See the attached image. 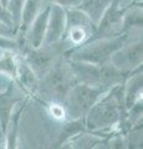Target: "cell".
Here are the masks:
<instances>
[{"mask_svg": "<svg viewBox=\"0 0 143 149\" xmlns=\"http://www.w3.org/2000/svg\"><path fill=\"white\" fill-rule=\"evenodd\" d=\"M126 114L123 83H119L110 88L85 114L84 122L86 130L108 137L113 128L124 119Z\"/></svg>", "mask_w": 143, "mask_h": 149, "instance_id": "6da1fadb", "label": "cell"}, {"mask_svg": "<svg viewBox=\"0 0 143 149\" xmlns=\"http://www.w3.org/2000/svg\"><path fill=\"white\" fill-rule=\"evenodd\" d=\"M77 83L68 58L63 54L56 63L39 81V87L34 98L43 104L49 102H63L68 91Z\"/></svg>", "mask_w": 143, "mask_h": 149, "instance_id": "7a4b0ae2", "label": "cell"}, {"mask_svg": "<svg viewBox=\"0 0 143 149\" xmlns=\"http://www.w3.org/2000/svg\"><path fill=\"white\" fill-rule=\"evenodd\" d=\"M68 61H70L72 71L75 73L76 81L78 83L101 87L105 90H110L113 86L123 83L130 74L121 72L111 63L100 66V65L75 61V60H68Z\"/></svg>", "mask_w": 143, "mask_h": 149, "instance_id": "3957f363", "label": "cell"}, {"mask_svg": "<svg viewBox=\"0 0 143 149\" xmlns=\"http://www.w3.org/2000/svg\"><path fill=\"white\" fill-rule=\"evenodd\" d=\"M128 39V34H124L111 37V39H95L90 40L86 44L68 50L65 52V56L68 60L75 61L89 62L93 65H106L110 63V58L112 54L123 45Z\"/></svg>", "mask_w": 143, "mask_h": 149, "instance_id": "277c9868", "label": "cell"}, {"mask_svg": "<svg viewBox=\"0 0 143 149\" xmlns=\"http://www.w3.org/2000/svg\"><path fill=\"white\" fill-rule=\"evenodd\" d=\"M66 26L60 45L63 51L72 50L86 44L95 34L96 25L78 8L65 9Z\"/></svg>", "mask_w": 143, "mask_h": 149, "instance_id": "5b68a950", "label": "cell"}, {"mask_svg": "<svg viewBox=\"0 0 143 149\" xmlns=\"http://www.w3.org/2000/svg\"><path fill=\"white\" fill-rule=\"evenodd\" d=\"M128 39L112 54L110 63L121 72L131 73L143 65V27L127 31Z\"/></svg>", "mask_w": 143, "mask_h": 149, "instance_id": "8992f818", "label": "cell"}, {"mask_svg": "<svg viewBox=\"0 0 143 149\" xmlns=\"http://www.w3.org/2000/svg\"><path fill=\"white\" fill-rule=\"evenodd\" d=\"M108 90L96 86L75 83L63 100L67 119L84 118L89 109L102 97Z\"/></svg>", "mask_w": 143, "mask_h": 149, "instance_id": "52a82bcc", "label": "cell"}, {"mask_svg": "<svg viewBox=\"0 0 143 149\" xmlns=\"http://www.w3.org/2000/svg\"><path fill=\"white\" fill-rule=\"evenodd\" d=\"M34 72L41 78L51 68L57 60L65 54L60 42L57 44H43L35 49H26L20 52Z\"/></svg>", "mask_w": 143, "mask_h": 149, "instance_id": "ba28073f", "label": "cell"}, {"mask_svg": "<svg viewBox=\"0 0 143 149\" xmlns=\"http://www.w3.org/2000/svg\"><path fill=\"white\" fill-rule=\"evenodd\" d=\"M130 6V5H128ZM127 6L121 5L118 0H113L108 9L105 11L102 17L96 25V30L93 36L90 40L95 39H111L123 34L122 27V17L123 13ZM89 40V41H90Z\"/></svg>", "mask_w": 143, "mask_h": 149, "instance_id": "9c48e42d", "label": "cell"}, {"mask_svg": "<svg viewBox=\"0 0 143 149\" xmlns=\"http://www.w3.org/2000/svg\"><path fill=\"white\" fill-rule=\"evenodd\" d=\"M14 82L24 91L30 98H34L39 87L40 78L34 72V70L30 67V65L26 62L19 51L16 52L15 58V72H14Z\"/></svg>", "mask_w": 143, "mask_h": 149, "instance_id": "30bf717a", "label": "cell"}, {"mask_svg": "<svg viewBox=\"0 0 143 149\" xmlns=\"http://www.w3.org/2000/svg\"><path fill=\"white\" fill-rule=\"evenodd\" d=\"M27 98H30V97L15 82L6 91L0 92V128H1L4 134H5L8 122L10 119V116L14 108H15V106L19 102Z\"/></svg>", "mask_w": 143, "mask_h": 149, "instance_id": "8fae6325", "label": "cell"}, {"mask_svg": "<svg viewBox=\"0 0 143 149\" xmlns=\"http://www.w3.org/2000/svg\"><path fill=\"white\" fill-rule=\"evenodd\" d=\"M66 26L65 9L50 4V11L47 17V26H46L45 44H57L61 41Z\"/></svg>", "mask_w": 143, "mask_h": 149, "instance_id": "7c38bea8", "label": "cell"}, {"mask_svg": "<svg viewBox=\"0 0 143 149\" xmlns=\"http://www.w3.org/2000/svg\"><path fill=\"white\" fill-rule=\"evenodd\" d=\"M143 93V71L142 67L135 70L127 76L126 81L123 82V96L124 104L128 109L136 102L142 100Z\"/></svg>", "mask_w": 143, "mask_h": 149, "instance_id": "4fadbf2b", "label": "cell"}, {"mask_svg": "<svg viewBox=\"0 0 143 149\" xmlns=\"http://www.w3.org/2000/svg\"><path fill=\"white\" fill-rule=\"evenodd\" d=\"M47 4L49 3L46 0H25V4L22 6V11H21L19 29H17V34H16L17 41L24 36V34L26 32L27 27L30 26V24L33 22V20L39 15L40 11Z\"/></svg>", "mask_w": 143, "mask_h": 149, "instance_id": "5bb4252c", "label": "cell"}, {"mask_svg": "<svg viewBox=\"0 0 143 149\" xmlns=\"http://www.w3.org/2000/svg\"><path fill=\"white\" fill-rule=\"evenodd\" d=\"M27 100H24L19 102L15 108H14L13 113L10 116V119L6 125V130H5V134H4V139H5V148H16V139H17V128H19V122H20V117H21V113L25 108V104L27 103Z\"/></svg>", "mask_w": 143, "mask_h": 149, "instance_id": "9a60e30c", "label": "cell"}, {"mask_svg": "<svg viewBox=\"0 0 143 149\" xmlns=\"http://www.w3.org/2000/svg\"><path fill=\"white\" fill-rule=\"evenodd\" d=\"M61 124V129L57 134V138L54 143V148H62L63 144L67 143L72 137L76 134L86 130L84 118H77V119H66L65 122L60 123Z\"/></svg>", "mask_w": 143, "mask_h": 149, "instance_id": "2e32d148", "label": "cell"}, {"mask_svg": "<svg viewBox=\"0 0 143 149\" xmlns=\"http://www.w3.org/2000/svg\"><path fill=\"white\" fill-rule=\"evenodd\" d=\"M106 137L100 136L97 133L84 130V132L76 134L67 143L63 144L62 148H72V149H97L98 146L105 141Z\"/></svg>", "mask_w": 143, "mask_h": 149, "instance_id": "e0dca14e", "label": "cell"}, {"mask_svg": "<svg viewBox=\"0 0 143 149\" xmlns=\"http://www.w3.org/2000/svg\"><path fill=\"white\" fill-rule=\"evenodd\" d=\"M112 1L113 0H81L77 8L84 11L95 25H97L100 19L102 17Z\"/></svg>", "mask_w": 143, "mask_h": 149, "instance_id": "ac0fdd59", "label": "cell"}, {"mask_svg": "<svg viewBox=\"0 0 143 149\" xmlns=\"http://www.w3.org/2000/svg\"><path fill=\"white\" fill-rule=\"evenodd\" d=\"M123 34L136 27H143V3L131 4L126 8L122 17Z\"/></svg>", "mask_w": 143, "mask_h": 149, "instance_id": "d6986e66", "label": "cell"}, {"mask_svg": "<svg viewBox=\"0 0 143 149\" xmlns=\"http://www.w3.org/2000/svg\"><path fill=\"white\" fill-rule=\"evenodd\" d=\"M142 120L137 122L135 125H132V127L128 129V132L124 134L127 148H141L142 147V141H143V136H142V132H143V129H142Z\"/></svg>", "mask_w": 143, "mask_h": 149, "instance_id": "ffe728a7", "label": "cell"}, {"mask_svg": "<svg viewBox=\"0 0 143 149\" xmlns=\"http://www.w3.org/2000/svg\"><path fill=\"white\" fill-rule=\"evenodd\" d=\"M45 108L47 112L49 117L54 119L57 123H62L67 119V114H66V108L63 106L62 102H49L45 103Z\"/></svg>", "mask_w": 143, "mask_h": 149, "instance_id": "44dd1931", "label": "cell"}, {"mask_svg": "<svg viewBox=\"0 0 143 149\" xmlns=\"http://www.w3.org/2000/svg\"><path fill=\"white\" fill-rule=\"evenodd\" d=\"M25 4V0H8L6 3V9L10 16L13 19L14 26L16 29H19V24H20V17H21V11H22V6Z\"/></svg>", "mask_w": 143, "mask_h": 149, "instance_id": "7402d4cb", "label": "cell"}, {"mask_svg": "<svg viewBox=\"0 0 143 149\" xmlns=\"http://www.w3.org/2000/svg\"><path fill=\"white\" fill-rule=\"evenodd\" d=\"M0 50H10V51H19V44L16 39L6 36H0Z\"/></svg>", "mask_w": 143, "mask_h": 149, "instance_id": "603a6c76", "label": "cell"}, {"mask_svg": "<svg viewBox=\"0 0 143 149\" xmlns=\"http://www.w3.org/2000/svg\"><path fill=\"white\" fill-rule=\"evenodd\" d=\"M49 4H55L59 5L63 9H68V8H77L78 4L81 3V0H46Z\"/></svg>", "mask_w": 143, "mask_h": 149, "instance_id": "cb8c5ba5", "label": "cell"}, {"mask_svg": "<svg viewBox=\"0 0 143 149\" xmlns=\"http://www.w3.org/2000/svg\"><path fill=\"white\" fill-rule=\"evenodd\" d=\"M0 36H6V37L16 39V30L0 20Z\"/></svg>", "mask_w": 143, "mask_h": 149, "instance_id": "d4e9b609", "label": "cell"}, {"mask_svg": "<svg viewBox=\"0 0 143 149\" xmlns=\"http://www.w3.org/2000/svg\"><path fill=\"white\" fill-rule=\"evenodd\" d=\"M13 83H14V80H13V77L10 76V74L0 72V92L6 91Z\"/></svg>", "mask_w": 143, "mask_h": 149, "instance_id": "484cf974", "label": "cell"}, {"mask_svg": "<svg viewBox=\"0 0 143 149\" xmlns=\"http://www.w3.org/2000/svg\"><path fill=\"white\" fill-rule=\"evenodd\" d=\"M0 20H1L3 22H5V24H8L9 26H11V27L15 29V26H14V22H13V19L10 16V14H9L6 6L3 5L1 3H0ZM16 34H17V32H16Z\"/></svg>", "mask_w": 143, "mask_h": 149, "instance_id": "4316f807", "label": "cell"}, {"mask_svg": "<svg viewBox=\"0 0 143 149\" xmlns=\"http://www.w3.org/2000/svg\"><path fill=\"white\" fill-rule=\"evenodd\" d=\"M121 3V5L123 6H128L131 4H136V3H143V0H118Z\"/></svg>", "mask_w": 143, "mask_h": 149, "instance_id": "83f0119b", "label": "cell"}, {"mask_svg": "<svg viewBox=\"0 0 143 149\" xmlns=\"http://www.w3.org/2000/svg\"><path fill=\"white\" fill-rule=\"evenodd\" d=\"M0 147L5 148V139H4V133H3L1 128H0Z\"/></svg>", "mask_w": 143, "mask_h": 149, "instance_id": "f1b7e54d", "label": "cell"}, {"mask_svg": "<svg viewBox=\"0 0 143 149\" xmlns=\"http://www.w3.org/2000/svg\"><path fill=\"white\" fill-rule=\"evenodd\" d=\"M0 3H1L3 5H5V6H6V3H8V0H0Z\"/></svg>", "mask_w": 143, "mask_h": 149, "instance_id": "f546056e", "label": "cell"}, {"mask_svg": "<svg viewBox=\"0 0 143 149\" xmlns=\"http://www.w3.org/2000/svg\"><path fill=\"white\" fill-rule=\"evenodd\" d=\"M3 51H4V50H0V55H1V54H3Z\"/></svg>", "mask_w": 143, "mask_h": 149, "instance_id": "4dcf8cb0", "label": "cell"}]
</instances>
